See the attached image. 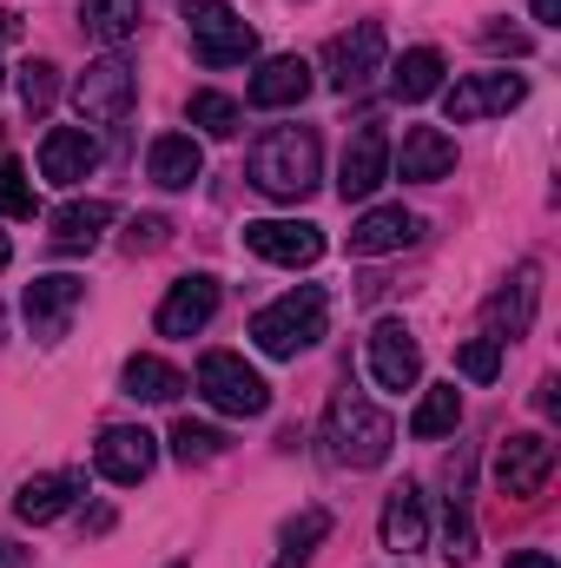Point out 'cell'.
<instances>
[{
    "instance_id": "obj_1",
    "label": "cell",
    "mask_w": 561,
    "mask_h": 568,
    "mask_svg": "<svg viewBox=\"0 0 561 568\" xmlns=\"http://www.w3.org/2000/svg\"><path fill=\"white\" fill-rule=\"evenodd\" d=\"M317 172H324V145H317L310 126H272L265 140L252 145V185L265 199H284V205L310 199Z\"/></svg>"
},
{
    "instance_id": "obj_2",
    "label": "cell",
    "mask_w": 561,
    "mask_h": 568,
    "mask_svg": "<svg viewBox=\"0 0 561 568\" xmlns=\"http://www.w3.org/2000/svg\"><path fill=\"white\" fill-rule=\"evenodd\" d=\"M324 443H330V463H344V469H377V463H390V449H397V424H390L364 390L344 384V390L330 397Z\"/></svg>"
},
{
    "instance_id": "obj_3",
    "label": "cell",
    "mask_w": 561,
    "mask_h": 568,
    "mask_svg": "<svg viewBox=\"0 0 561 568\" xmlns=\"http://www.w3.org/2000/svg\"><path fill=\"white\" fill-rule=\"evenodd\" d=\"M324 324H330L324 291H317V284H297V291L272 297V304L252 317V344H258L265 357H297V351H310V344L324 337Z\"/></svg>"
},
{
    "instance_id": "obj_4",
    "label": "cell",
    "mask_w": 561,
    "mask_h": 568,
    "mask_svg": "<svg viewBox=\"0 0 561 568\" xmlns=\"http://www.w3.org/2000/svg\"><path fill=\"white\" fill-rule=\"evenodd\" d=\"M198 397L218 417H265L272 410V384L238 357V351H205L198 357Z\"/></svg>"
},
{
    "instance_id": "obj_5",
    "label": "cell",
    "mask_w": 561,
    "mask_h": 568,
    "mask_svg": "<svg viewBox=\"0 0 561 568\" xmlns=\"http://www.w3.org/2000/svg\"><path fill=\"white\" fill-rule=\"evenodd\" d=\"M178 20L192 27V53L205 67H245L258 53V33L232 13V0H178Z\"/></svg>"
},
{
    "instance_id": "obj_6",
    "label": "cell",
    "mask_w": 561,
    "mask_h": 568,
    "mask_svg": "<svg viewBox=\"0 0 561 568\" xmlns=\"http://www.w3.org/2000/svg\"><path fill=\"white\" fill-rule=\"evenodd\" d=\"M133 100H140V80H133V67H126L120 53L93 60V67L73 80V106H80L86 126H126Z\"/></svg>"
},
{
    "instance_id": "obj_7",
    "label": "cell",
    "mask_w": 561,
    "mask_h": 568,
    "mask_svg": "<svg viewBox=\"0 0 561 568\" xmlns=\"http://www.w3.org/2000/svg\"><path fill=\"white\" fill-rule=\"evenodd\" d=\"M384 47H390V40H384V27H377V20H357L350 33H337V40H330V53H324L330 93H344V100H350V93H364V87L384 73Z\"/></svg>"
},
{
    "instance_id": "obj_8",
    "label": "cell",
    "mask_w": 561,
    "mask_h": 568,
    "mask_svg": "<svg viewBox=\"0 0 561 568\" xmlns=\"http://www.w3.org/2000/svg\"><path fill=\"white\" fill-rule=\"evenodd\" d=\"M555 476V443L542 429H516L496 443V489L502 496H542Z\"/></svg>"
},
{
    "instance_id": "obj_9",
    "label": "cell",
    "mask_w": 561,
    "mask_h": 568,
    "mask_svg": "<svg viewBox=\"0 0 561 568\" xmlns=\"http://www.w3.org/2000/svg\"><path fill=\"white\" fill-rule=\"evenodd\" d=\"M522 100H529V80H522V73H469V80L442 87V113H449L456 126L489 120V113H516Z\"/></svg>"
},
{
    "instance_id": "obj_10",
    "label": "cell",
    "mask_w": 561,
    "mask_h": 568,
    "mask_svg": "<svg viewBox=\"0 0 561 568\" xmlns=\"http://www.w3.org/2000/svg\"><path fill=\"white\" fill-rule=\"evenodd\" d=\"M80 304H86V278H73V272L33 278V284H27V297H20L27 331H33L40 344H60V337H67V324L80 317Z\"/></svg>"
},
{
    "instance_id": "obj_11",
    "label": "cell",
    "mask_w": 561,
    "mask_h": 568,
    "mask_svg": "<svg viewBox=\"0 0 561 568\" xmlns=\"http://www.w3.org/2000/svg\"><path fill=\"white\" fill-rule=\"evenodd\" d=\"M245 245L265 258V265H284V272H304L324 258V232L310 219H252L245 225Z\"/></svg>"
},
{
    "instance_id": "obj_12",
    "label": "cell",
    "mask_w": 561,
    "mask_h": 568,
    "mask_svg": "<svg viewBox=\"0 0 561 568\" xmlns=\"http://www.w3.org/2000/svg\"><path fill=\"white\" fill-rule=\"evenodd\" d=\"M384 179H390V133H384L377 120H364V126L344 140V159H337V192H344V199H370Z\"/></svg>"
},
{
    "instance_id": "obj_13",
    "label": "cell",
    "mask_w": 561,
    "mask_h": 568,
    "mask_svg": "<svg viewBox=\"0 0 561 568\" xmlns=\"http://www.w3.org/2000/svg\"><path fill=\"white\" fill-rule=\"evenodd\" d=\"M536 304H542V265L529 258V265H516V278L502 284L489 304H482V317H489V337L496 344H509V337H529V324H536Z\"/></svg>"
},
{
    "instance_id": "obj_14",
    "label": "cell",
    "mask_w": 561,
    "mask_h": 568,
    "mask_svg": "<svg viewBox=\"0 0 561 568\" xmlns=\"http://www.w3.org/2000/svg\"><path fill=\"white\" fill-rule=\"evenodd\" d=\"M370 377H377L384 390H417L422 344L410 337V324H404V317H384V324L370 331Z\"/></svg>"
},
{
    "instance_id": "obj_15",
    "label": "cell",
    "mask_w": 561,
    "mask_h": 568,
    "mask_svg": "<svg viewBox=\"0 0 561 568\" xmlns=\"http://www.w3.org/2000/svg\"><path fill=\"white\" fill-rule=\"evenodd\" d=\"M218 278L212 272H192V278H178L165 291V304H159V337H198L212 317H218Z\"/></svg>"
},
{
    "instance_id": "obj_16",
    "label": "cell",
    "mask_w": 561,
    "mask_h": 568,
    "mask_svg": "<svg viewBox=\"0 0 561 568\" xmlns=\"http://www.w3.org/2000/svg\"><path fill=\"white\" fill-rule=\"evenodd\" d=\"M93 463H100V476L106 483H120V489H133L152 476V463H159V436L140 424H113L100 436V449H93Z\"/></svg>"
},
{
    "instance_id": "obj_17",
    "label": "cell",
    "mask_w": 561,
    "mask_h": 568,
    "mask_svg": "<svg viewBox=\"0 0 561 568\" xmlns=\"http://www.w3.org/2000/svg\"><path fill=\"white\" fill-rule=\"evenodd\" d=\"M390 172L410 179V185H436L456 172V140L442 126H410L404 133V152H390Z\"/></svg>"
},
{
    "instance_id": "obj_18",
    "label": "cell",
    "mask_w": 561,
    "mask_h": 568,
    "mask_svg": "<svg viewBox=\"0 0 561 568\" xmlns=\"http://www.w3.org/2000/svg\"><path fill=\"white\" fill-rule=\"evenodd\" d=\"M422 239V219L404 212V205H370L357 225H350V252L357 258H384V252H404Z\"/></svg>"
},
{
    "instance_id": "obj_19",
    "label": "cell",
    "mask_w": 561,
    "mask_h": 568,
    "mask_svg": "<svg viewBox=\"0 0 561 568\" xmlns=\"http://www.w3.org/2000/svg\"><path fill=\"white\" fill-rule=\"evenodd\" d=\"M93 165H100V140L86 126H53L40 140V179H53V185H80Z\"/></svg>"
},
{
    "instance_id": "obj_20",
    "label": "cell",
    "mask_w": 561,
    "mask_h": 568,
    "mask_svg": "<svg viewBox=\"0 0 561 568\" xmlns=\"http://www.w3.org/2000/svg\"><path fill=\"white\" fill-rule=\"evenodd\" d=\"M113 219H120V212H113L106 199H73V205H60V212H53L47 245H53V252H67V258H73V252H93V245L106 239V225H113Z\"/></svg>"
},
{
    "instance_id": "obj_21",
    "label": "cell",
    "mask_w": 561,
    "mask_h": 568,
    "mask_svg": "<svg viewBox=\"0 0 561 568\" xmlns=\"http://www.w3.org/2000/svg\"><path fill=\"white\" fill-rule=\"evenodd\" d=\"M145 179L165 185V192L198 185V179H205V152H198V140H192V133H159V140L145 145Z\"/></svg>"
},
{
    "instance_id": "obj_22",
    "label": "cell",
    "mask_w": 561,
    "mask_h": 568,
    "mask_svg": "<svg viewBox=\"0 0 561 568\" xmlns=\"http://www.w3.org/2000/svg\"><path fill=\"white\" fill-rule=\"evenodd\" d=\"M73 496H80V476H73V469H47V476H27V483H20L13 516L40 529V523H60V516L73 509Z\"/></svg>"
},
{
    "instance_id": "obj_23",
    "label": "cell",
    "mask_w": 561,
    "mask_h": 568,
    "mask_svg": "<svg viewBox=\"0 0 561 568\" xmlns=\"http://www.w3.org/2000/svg\"><path fill=\"white\" fill-rule=\"evenodd\" d=\"M304 93H310V60H297V53L265 60V67H258V80H252V106H265V113L297 106Z\"/></svg>"
},
{
    "instance_id": "obj_24",
    "label": "cell",
    "mask_w": 561,
    "mask_h": 568,
    "mask_svg": "<svg viewBox=\"0 0 561 568\" xmlns=\"http://www.w3.org/2000/svg\"><path fill=\"white\" fill-rule=\"evenodd\" d=\"M422 536H429V523H422V489H417V483H397V489H390V503H384V549L417 556Z\"/></svg>"
},
{
    "instance_id": "obj_25",
    "label": "cell",
    "mask_w": 561,
    "mask_h": 568,
    "mask_svg": "<svg viewBox=\"0 0 561 568\" xmlns=\"http://www.w3.org/2000/svg\"><path fill=\"white\" fill-rule=\"evenodd\" d=\"M120 390H126L133 404H172V397L185 390V377H178L165 357L140 351V357H126V371H120Z\"/></svg>"
},
{
    "instance_id": "obj_26",
    "label": "cell",
    "mask_w": 561,
    "mask_h": 568,
    "mask_svg": "<svg viewBox=\"0 0 561 568\" xmlns=\"http://www.w3.org/2000/svg\"><path fill=\"white\" fill-rule=\"evenodd\" d=\"M390 93L410 100V106L429 100V93H442V53H436V47H410V53L390 67Z\"/></svg>"
},
{
    "instance_id": "obj_27",
    "label": "cell",
    "mask_w": 561,
    "mask_h": 568,
    "mask_svg": "<svg viewBox=\"0 0 561 568\" xmlns=\"http://www.w3.org/2000/svg\"><path fill=\"white\" fill-rule=\"evenodd\" d=\"M456 424H462V390L456 384H429L422 404L410 410V436L417 443H436V436H449Z\"/></svg>"
},
{
    "instance_id": "obj_28",
    "label": "cell",
    "mask_w": 561,
    "mask_h": 568,
    "mask_svg": "<svg viewBox=\"0 0 561 568\" xmlns=\"http://www.w3.org/2000/svg\"><path fill=\"white\" fill-rule=\"evenodd\" d=\"M80 20H86V33L93 40H106V47H120V40H133L140 33V0H86L80 7Z\"/></svg>"
},
{
    "instance_id": "obj_29",
    "label": "cell",
    "mask_w": 561,
    "mask_h": 568,
    "mask_svg": "<svg viewBox=\"0 0 561 568\" xmlns=\"http://www.w3.org/2000/svg\"><path fill=\"white\" fill-rule=\"evenodd\" d=\"M185 113H192V126H205V133H212V140H232V133H238V126H245V106H238V100H232V93H212V87H198V93H192V106H185Z\"/></svg>"
},
{
    "instance_id": "obj_30",
    "label": "cell",
    "mask_w": 561,
    "mask_h": 568,
    "mask_svg": "<svg viewBox=\"0 0 561 568\" xmlns=\"http://www.w3.org/2000/svg\"><path fill=\"white\" fill-rule=\"evenodd\" d=\"M165 443H172V456H178L185 469H192V463H218V456H225V429H212V424H192V417H178Z\"/></svg>"
},
{
    "instance_id": "obj_31",
    "label": "cell",
    "mask_w": 561,
    "mask_h": 568,
    "mask_svg": "<svg viewBox=\"0 0 561 568\" xmlns=\"http://www.w3.org/2000/svg\"><path fill=\"white\" fill-rule=\"evenodd\" d=\"M330 536V509H297L290 523L278 529V549H284V562H304L317 542Z\"/></svg>"
},
{
    "instance_id": "obj_32",
    "label": "cell",
    "mask_w": 561,
    "mask_h": 568,
    "mask_svg": "<svg viewBox=\"0 0 561 568\" xmlns=\"http://www.w3.org/2000/svg\"><path fill=\"white\" fill-rule=\"evenodd\" d=\"M20 100H27V113H47L60 100V67L53 60H27L20 67Z\"/></svg>"
},
{
    "instance_id": "obj_33",
    "label": "cell",
    "mask_w": 561,
    "mask_h": 568,
    "mask_svg": "<svg viewBox=\"0 0 561 568\" xmlns=\"http://www.w3.org/2000/svg\"><path fill=\"white\" fill-rule=\"evenodd\" d=\"M456 371H462L469 384H496V371H502V344H496V337H469V344L456 351Z\"/></svg>"
},
{
    "instance_id": "obj_34",
    "label": "cell",
    "mask_w": 561,
    "mask_h": 568,
    "mask_svg": "<svg viewBox=\"0 0 561 568\" xmlns=\"http://www.w3.org/2000/svg\"><path fill=\"white\" fill-rule=\"evenodd\" d=\"M0 212L7 219H33V185H27L20 159H0Z\"/></svg>"
},
{
    "instance_id": "obj_35",
    "label": "cell",
    "mask_w": 561,
    "mask_h": 568,
    "mask_svg": "<svg viewBox=\"0 0 561 568\" xmlns=\"http://www.w3.org/2000/svg\"><path fill=\"white\" fill-rule=\"evenodd\" d=\"M165 239H172V225H165L159 212H140V219L126 225V252H159Z\"/></svg>"
},
{
    "instance_id": "obj_36",
    "label": "cell",
    "mask_w": 561,
    "mask_h": 568,
    "mask_svg": "<svg viewBox=\"0 0 561 568\" xmlns=\"http://www.w3.org/2000/svg\"><path fill=\"white\" fill-rule=\"evenodd\" d=\"M482 47H489V53H509V60H522L536 40H529L522 27H502V20H489V27H482Z\"/></svg>"
},
{
    "instance_id": "obj_37",
    "label": "cell",
    "mask_w": 561,
    "mask_h": 568,
    "mask_svg": "<svg viewBox=\"0 0 561 568\" xmlns=\"http://www.w3.org/2000/svg\"><path fill=\"white\" fill-rule=\"evenodd\" d=\"M27 562H33V556H27L20 542H7V536H0V568H27Z\"/></svg>"
},
{
    "instance_id": "obj_38",
    "label": "cell",
    "mask_w": 561,
    "mask_h": 568,
    "mask_svg": "<svg viewBox=\"0 0 561 568\" xmlns=\"http://www.w3.org/2000/svg\"><path fill=\"white\" fill-rule=\"evenodd\" d=\"M509 568H555V556H542V549H522V556H509Z\"/></svg>"
},
{
    "instance_id": "obj_39",
    "label": "cell",
    "mask_w": 561,
    "mask_h": 568,
    "mask_svg": "<svg viewBox=\"0 0 561 568\" xmlns=\"http://www.w3.org/2000/svg\"><path fill=\"white\" fill-rule=\"evenodd\" d=\"M536 20L542 27H561V0H536Z\"/></svg>"
},
{
    "instance_id": "obj_40",
    "label": "cell",
    "mask_w": 561,
    "mask_h": 568,
    "mask_svg": "<svg viewBox=\"0 0 561 568\" xmlns=\"http://www.w3.org/2000/svg\"><path fill=\"white\" fill-rule=\"evenodd\" d=\"M13 33H20V13H7V7H0V40H13Z\"/></svg>"
},
{
    "instance_id": "obj_41",
    "label": "cell",
    "mask_w": 561,
    "mask_h": 568,
    "mask_svg": "<svg viewBox=\"0 0 561 568\" xmlns=\"http://www.w3.org/2000/svg\"><path fill=\"white\" fill-rule=\"evenodd\" d=\"M7 265H13V239L0 232V272H7Z\"/></svg>"
},
{
    "instance_id": "obj_42",
    "label": "cell",
    "mask_w": 561,
    "mask_h": 568,
    "mask_svg": "<svg viewBox=\"0 0 561 568\" xmlns=\"http://www.w3.org/2000/svg\"><path fill=\"white\" fill-rule=\"evenodd\" d=\"M278 568H297V562H278Z\"/></svg>"
},
{
    "instance_id": "obj_43",
    "label": "cell",
    "mask_w": 561,
    "mask_h": 568,
    "mask_svg": "<svg viewBox=\"0 0 561 568\" xmlns=\"http://www.w3.org/2000/svg\"><path fill=\"white\" fill-rule=\"evenodd\" d=\"M0 87H7V73H0Z\"/></svg>"
},
{
    "instance_id": "obj_44",
    "label": "cell",
    "mask_w": 561,
    "mask_h": 568,
    "mask_svg": "<svg viewBox=\"0 0 561 568\" xmlns=\"http://www.w3.org/2000/svg\"><path fill=\"white\" fill-rule=\"evenodd\" d=\"M172 568H185V562H172Z\"/></svg>"
}]
</instances>
